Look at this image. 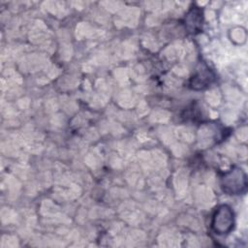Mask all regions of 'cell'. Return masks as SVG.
I'll return each mask as SVG.
<instances>
[{
    "label": "cell",
    "mask_w": 248,
    "mask_h": 248,
    "mask_svg": "<svg viewBox=\"0 0 248 248\" xmlns=\"http://www.w3.org/2000/svg\"><path fill=\"white\" fill-rule=\"evenodd\" d=\"M221 187L229 195H239L247 188V178L245 172L239 168H233L225 172L221 178Z\"/></svg>",
    "instance_id": "obj_1"
},
{
    "label": "cell",
    "mask_w": 248,
    "mask_h": 248,
    "mask_svg": "<svg viewBox=\"0 0 248 248\" xmlns=\"http://www.w3.org/2000/svg\"><path fill=\"white\" fill-rule=\"evenodd\" d=\"M234 226V214L232 209L222 204L215 210L211 219V228L217 234H227L232 232Z\"/></svg>",
    "instance_id": "obj_2"
},
{
    "label": "cell",
    "mask_w": 248,
    "mask_h": 248,
    "mask_svg": "<svg viewBox=\"0 0 248 248\" xmlns=\"http://www.w3.org/2000/svg\"><path fill=\"white\" fill-rule=\"evenodd\" d=\"M214 80L213 72L206 65L202 66L199 70H197L196 74L191 78L190 86L193 89L200 90L207 87Z\"/></svg>",
    "instance_id": "obj_3"
},
{
    "label": "cell",
    "mask_w": 248,
    "mask_h": 248,
    "mask_svg": "<svg viewBox=\"0 0 248 248\" xmlns=\"http://www.w3.org/2000/svg\"><path fill=\"white\" fill-rule=\"evenodd\" d=\"M185 20L188 30L192 33L197 32L200 30L202 23V11L199 9V7H194L187 14Z\"/></svg>",
    "instance_id": "obj_4"
}]
</instances>
